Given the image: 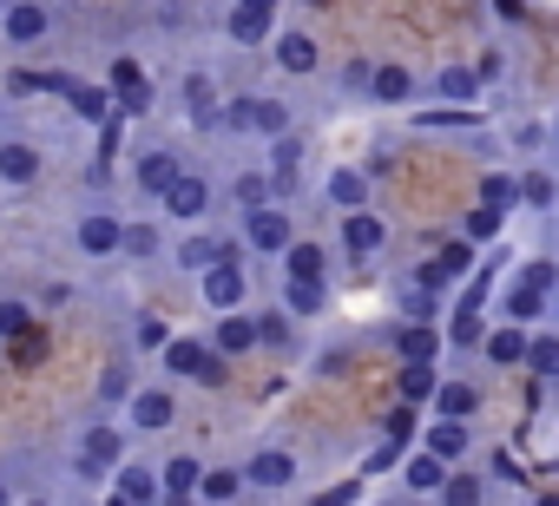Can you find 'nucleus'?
<instances>
[{"mask_svg": "<svg viewBox=\"0 0 559 506\" xmlns=\"http://www.w3.org/2000/svg\"><path fill=\"white\" fill-rule=\"evenodd\" d=\"M428 408H435V414H461V421H474V414H480V388H474V382H441Z\"/></svg>", "mask_w": 559, "mask_h": 506, "instance_id": "nucleus-33", "label": "nucleus"}, {"mask_svg": "<svg viewBox=\"0 0 559 506\" xmlns=\"http://www.w3.org/2000/svg\"><path fill=\"white\" fill-rule=\"evenodd\" d=\"M243 297H250V284H243V270H237V257H224V264L198 270V303H204L211 316H224V310H243Z\"/></svg>", "mask_w": 559, "mask_h": 506, "instance_id": "nucleus-4", "label": "nucleus"}, {"mask_svg": "<svg viewBox=\"0 0 559 506\" xmlns=\"http://www.w3.org/2000/svg\"><path fill=\"white\" fill-rule=\"evenodd\" d=\"M119 460H126V427L93 421V427L80 434V473H112Z\"/></svg>", "mask_w": 559, "mask_h": 506, "instance_id": "nucleus-6", "label": "nucleus"}, {"mask_svg": "<svg viewBox=\"0 0 559 506\" xmlns=\"http://www.w3.org/2000/svg\"><path fill=\"white\" fill-rule=\"evenodd\" d=\"M67 106H73V112H80L86 125H106V119L119 112V99H112V86H80V80L67 86Z\"/></svg>", "mask_w": 559, "mask_h": 506, "instance_id": "nucleus-30", "label": "nucleus"}, {"mask_svg": "<svg viewBox=\"0 0 559 506\" xmlns=\"http://www.w3.org/2000/svg\"><path fill=\"white\" fill-rule=\"evenodd\" d=\"M487 297H493V277H487V270L461 284V303H467V310H487Z\"/></svg>", "mask_w": 559, "mask_h": 506, "instance_id": "nucleus-52", "label": "nucleus"}, {"mask_svg": "<svg viewBox=\"0 0 559 506\" xmlns=\"http://www.w3.org/2000/svg\"><path fill=\"white\" fill-rule=\"evenodd\" d=\"M441 499H448V506H474V499H487V480H480V473H448Z\"/></svg>", "mask_w": 559, "mask_h": 506, "instance_id": "nucleus-46", "label": "nucleus"}, {"mask_svg": "<svg viewBox=\"0 0 559 506\" xmlns=\"http://www.w3.org/2000/svg\"><path fill=\"white\" fill-rule=\"evenodd\" d=\"M158 473H165V499H198V486H204V460L198 454H171Z\"/></svg>", "mask_w": 559, "mask_h": 506, "instance_id": "nucleus-28", "label": "nucleus"}, {"mask_svg": "<svg viewBox=\"0 0 559 506\" xmlns=\"http://www.w3.org/2000/svg\"><path fill=\"white\" fill-rule=\"evenodd\" d=\"M217 125H230V132H250V99H230V106H224V119H217Z\"/></svg>", "mask_w": 559, "mask_h": 506, "instance_id": "nucleus-54", "label": "nucleus"}, {"mask_svg": "<svg viewBox=\"0 0 559 506\" xmlns=\"http://www.w3.org/2000/svg\"><path fill=\"white\" fill-rule=\"evenodd\" d=\"M250 8H263V14H276V8H284V0H250Z\"/></svg>", "mask_w": 559, "mask_h": 506, "instance_id": "nucleus-59", "label": "nucleus"}, {"mask_svg": "<svg viewBox=\"0 0 559 506\" xmlns=\"http://www.w3.org/2000/svg\"><path fill=\"white\" fill-rule=\"evenodd\" d=\"M40 303H47V310H67V303H73V284H47V297H40Z\"/></svg>", "mask_w": 559, "mask_h": 506, "instance_id": "nucleus-57", "label": "nucleus"}, {"mask_svg": "<svg viewBox=\"0 0 559 506\" xmlns=\"http://www.w3.org/2000/svg\"><path fill=\"white\" fill-rule=\"evenodd\" d=\"M211 342H217L224 356H250V349L263 342V323H257V316H243V310H224V316H217V336H211Z\"/></svg>", "mask_w": 559, "mask_h": 506, "instance_id": "nucleus-19", "label": "nucleus"}, {"mask_svg": "<svg viewBox=\"0 0 559 506\" xmlns=\"http://www.w3.org/2000/svg\"><path fill=\"white\" fill-rule=\"evenodd\" d=\"M250 486V473L243 467H204V486H198V499H237Z\"/></svg>", "mask_w": 559, "mask_h": 506, "instance_id": "nucleus-38", "label": "nucleus"}, {"mask_svg": "<svg viewBox=\"0 0 559 506\" xmlns=\"http://www.w3.org/2000/svg\"><path fill=\"white\" fill-rule=\"evenodd\" d=\"M415 132H480V112L474 106H428V112H415Z\"/></svg>", "mask_w": 559, "mask_h": 506, "instance_id": "nucleus-31", "label": "nucleus"}, {"mask_svg": "<svg viewBox=\"0 0 559 506\" xmlns=\"http://www.w3.org/2000/svg\"><path fill=\"white\" fill-rule=\"evenodd\" d=\"M224 257H237V250H230L224 237H204V230H191V237L178 243V270H211V264H224Z\"/></svg>", "mask_w": 559, "mask_h": 506, "instance_id": "nucleus-29", "label": "nucleus"}, {"mask_svg": "<svg viewBox=\"0 0 559 506\" xmlns=\"http://www.w3.org/2000/svg\"><path fill=\"white\" fill-rule=\"evenodd\" d=\"M487 329H480V310H467V303H454V323H448V342L454 349H474Z\"/></svg>", "mask_w": 559, "mask_h": 506, "instance_id": "nucleus-45", "label": "nucleus"}, {"mask_svg": "<svg viewBox=\"0 0 559 506\" xmlns=\"http://www.w3.org/2000/svg\"><path fill=\"white\" fill-rule=\"evenodd\" d=\"M493 14H500V21H513V27H520V21H526V0H493Z\"/></svg>", "mask_w": 559, "mask_h": 506, "instance_id": "nucleus-58", "label": "nucleus"}, {"mask_svg": "<svg viewBox=\"0 0 559 506\" xmlns=\"http://www.w3.org/2000/svg\"><path fill=\"white\" fill-rule=\"evenodd\" d=\"M106 86H112V99H119V112H152V73L139 67V60H112L106 67Z\"/></svg>", "mask_w": 559, "mask_h": 506, "instance_id": "nucleus-8", "label": "nucleus"}, {"mask_svg": "<svg viewBox=\"0 0 559 506\" xmlns=\"http://www.w3.org/2000/svg\"><path fill=\"white\" fill-rule=\"evenodd\" d=\"M284 310L290 316H323L330 310V290H323V277H284Z\"/></svg>", "mask_w": 559, "mask_h": 506, "instance_id": "nucleus-26", "label": "nucleus"}, {"mask_svg": "<svg viewBox=\"0 0 559 506\" xmlns=\"http://www.w3.org/2000/svg\"><path fill=\"white\" fill-rule=\"evenodd\" d=\"M0 356H8L14 369H40L47 362V336L40 329H21V336H8V349H0Z\"/></svg>", "mask_w": 559, "mask_h": 506, "instance_id": "nucleus-39", "label": "nucleus"}, {"mask_svg": "<svg viewBox=\"0 0 559 506\" xmlns=\"http://www.w3.org/2000/svg\"><path fill=\"white\" fill-rule=\"evenodd\" d=\"M21 329H34V310H27V303H14V297H0V342L21 336Z\"/></svg>", "mask_w": 559, "mask_h": 506, "instance_id": "nucleus-50", "label": "nucleus"}, {"mask_svg": "<svg viewBox=\"0 0 559 506\" xmlns=\"http://www.w3.org/2000/svg\"><path fill=\"white\" fill-rule=\"evenodd\" d=\"M552 145H559V119H552Z\"/></svg>", "mask_w": 559, "mask_h": 506, "instance_id": "nucleus-61", "label": "nucleus"}, {"mask_svg": "<svg viewBox=\"0 0 559 506\" xmlns=\"http://www.w3.org/2000/svg\"><path fill=\"white\" fill-rule=\"evenodd\" d=\"M421 447H435V454L461 460V454L474 447V434H467V421H461V414H435V421L421 427Z\"/></svg>", "mask_w": 559, "mask_h": 506, "instance_id": "nucleus-23", "label": "nucleus"}, {"mask_svg": "<svg viewBox=\"0 0 559 506\" xmlns=\"http://www.w3.org/2000/svg\"><path fill=\"white\" fill-rule=\"evenodd\" d=\"M500 224H507V210L480 197V204H467V217H461V237H474V243H493V237H500Z\"/></svg>", "mask_w": 559, "mask_h": 506, "instance_id": "nucleus-36", "label": "nucleus"}, {"mask_svg": "<svg viewBox=\"0 0 559 506\" xmlns=\"http://www.w3.org/2000/svg\"><path fill=\"white\" fill-rule=\"evenodd\" d=\"M520 204H526V210H559V178L539 171V165L520 171Z\"/></svg>", "mask_w": 559, "mask_h": 506, "instance_id": "nucleus-34", "label": "nucleus"}, {"mask_svg": "<svg viewBox=\"0 0 559 506\" xmlns=\"http://www.w3.org/2000/svg\"><path fill=\"white\" fill-rule=\"evenodd\" d=\"M178 152H145L139 158V171H132V184H139V197H165L171 184H178Z\"/></svg>", "mask_w": 559, "mask_h": 506, "instance_id": "nucleus-18", "label": "nucleus"}, {"mask_svg": "<svg viewBox=\"0 0 559 506\" xmlns=\"http://www.w3.org/2000/svg\"><path fill=\"white\" fill-rule=\"evenodd\" d=\"M230 191H237V204H243V210H257V204H270V197H276V178H270V171H243Z\"/></svg>", "mask_w": 559, "mask_h": 506, "instance_id": "nucleus-43", "label": "nucleus"}, {"mask_svg": "<svg viewBox=\"0 0 559 506\" xmlns=\"http://www.w3.org/2000/svg\"><path fill=\"white\" fill-rule=\"evenodd\" d=\"M474 250H480L474 237H454V243H441V257H435V270H441L448 284H467V277H474Z\"/></svg>", "mask_w": 559, "mask_h": 506, "instance_id": "nucleus-35", "label": "nucleus"}, {"mask_svg": "<svg viewBox=\"0 0 559 506\" xmlns=\"http://www.w3.org/2000/svg\"><path fill=\"white\" fill-rule=\"evenodd\" d=\"M270 53H276V67H284L290 80H310V73L323 67V47H317V40H310L304 27H290V34H276V40H270Z\"/></svg>", "mask_w": 559, "mask_h": 506, "instance_id": "nucleus-13", "label": "nucleus"}, {"mask_svg": "<svg viewBox=\"0 0 559 506\" xmlns=\"http://www.w3.org/2000/svg\"><path fill=\"white\" fill-rule=\"evenodd\" d=\"M243 243H250V250H263V257H284V250L297 243V224H290V210H276V204H257V210H243Z\"/></svg>", "mask_w": 559, "mask_h": 506, "instance_id": "nucleus-2", "label": "nucleus"}, {"mask_svg": "<svg viewBox=\"0 0 559 506\" xmlns=\"http://www.w3.org/2000/svg\"><path fill=\"white\" fill-rule=\"evenodd\" d=\"M435 388H441L435 362H402V395L408 401H435Z\"/></svg>", "mask_w": 559, "mask_h": 506, "instance_id": "nucleus-42", "label": "nucleus"}, {"mask_svg": "<svg viewBox=\"0 0 559 506\" xmlns=\"http://www.w3.org/2000/svg\"><path fill=\"white\" fill-rule=\"evenodd\" d=\"M297 165H304V138H276V152H270V178H276V191H284L290 178H297Z\"/></svg>", "mask_w": 559, "mask_h": 506, "instance_id": "nucleus-41", "label": "nucleus"}, {"mask_svg": "<svg viewBox=\"0 0 559 506\" xmlns=\"http://www.w3.org/2000/svg\"><path fill=\"white\" fill-rule=\"evenodd\" d=\"M112 499H126V506L165 499V473H152L145 460H119V467H112Z\"/></svg>", "mask_w": 559, "mask_h": 506, "instance_id": "nucleus-14", "label": "nucleus"}, {"mask_svg": "<svg viewBox=\"0 0 559 506\" xmlns=\"http://www.w3.org/2000/svg\"><path fill=\"white\" fill-rule=\"evenodd\" d=\"M243 473H250V486H263V493H284V486H297V454H290V447H257V454L243 460Z\"/></svg>", "mask_w": 559, "mask_h": 506, "instance_id": "nucleus-11", "label": "nucleus"}, {"mask_svg": "<svg viewBox=\"0 0 559 506\" xmlns=\"http://www.w3.org/2000/svg\"><path fill=\"white\" fill-rule=\"evenodd\" d=\"M480 349H487V362L520 369V362H526V349H533V329H526V323H500V329H487V336H480Z\"/></svg>", "mask_w": 559, "mask_h": 506, "instance_id": "nucleus-17", "label": "nucleus"}, {"mask_svg": "<svg viewBox=\"0 0 559 506\" xmlns=\"http://www.w3.org/2000/svg\"><path fill=\"white\" fill-rule=\"evenodd\" d=\"M500 316H507V323H526V329H533L539 316H552V290H546V284H539L533 270H520V277L507 284V297H500Z\"/></svg>", "mask_w": 559, "mask_h": 506, "instance_id": "nucleus-5", "label": "nucleus"}, {"mask_svg": "<svg viewBox=\"0 0 559 506\" xmlns=\"http://www.w3.org/2000/svg\"><path fill=\"white\" fill-rule=\"evenodd\" d=\"M448 454H435V447H421V454H408V467H402V486L408 493H441L448 486Z\"/></svg>", "mask_w": 559, "mask_h": 506, "instance_id": "nucleus-20", "label": "nucleus"}, {"mask_svg": "<svg viewBox=\"0 0 559 506\" xmlns=\"http://www.w3.org/2000/svg\"><path fill=\"white\" fill-rule=\"evenodd\" d=\"M139 342H145V349H165L171 336H165V323H158V316H145V323H139Z\"/></svg>", "mask_w": 559, "mask_h": 506, "instance_id": "nucleus-55", "label": "nucleus"}, {"mask_svg": "<svg viewBox=\"0 0 559 506\" xmlns=\"http://www.w3.org/2000/svg\"><path fill=\"white\" fill-rule=\"evenodd\" d=\"M158 362H165V375H178V382H204V388L224 382V349H217V342H198V336H171V342L158 349Z\"/></svg>", "mask_w": 559, "mask_h": 506, "instance_id": "nucleus-1", "label": "nucleus"}, {"mask_svg": "<svg viewBox=\"0 0 559 506\" xmlns=\"http://www.w3.org/2000/svg\"><path fill=\"white\" fill-rule=\"evenodd\" d=\"M0 8H14V0H0Z\"/></svg>", "mask_w": 559, "mask_h": 506, "instance_id": "nucleus-64", "label": "nucleus"}, {"mask_svg": "<svg viewBox=\"0 0 559 506\" xmlns=\"http://www.w3.org/2000/svg\"><path fill=\"white\" fill-rule=\"evenodd\" d=\"M304 8H323V0H304Z\"/></svg>", "mask_w": 559, "mask_h": 506, "instance_id": "nucleus-62", "label": "nucleus"}, {"mask_svg": "<svg viewBox=\"0 0 559 506\" xmlns=\"http://www.w3.org/2000/svg\"><path fill=\"white\" fill-rule=\"evenodd\" d=\"M158 204H165V217H171V224H198V217L211 210V178H198V171H178V184H171Z\"/></svg>", "mask_w": 559, "mask_h": 506, "instance_id": "nucleus-12", "label": "nucleus"}, {"mask_svg": "<svg viewBox=\"0 0 559 506\" xmlns=\"http://www.w3.org/2000/svg\"><path fill=\"white\" fill-rule=\"evenodd\" d=\"M395 349H402V362H441V329L408 316V323L395 329Z\"/></svg>", "mask_w": 559, "mask_h": 506, "instance_id": "nucleus-27", "label": "nucleus"}, {"mask_svg": "<svg viewBox=\"0 0 559 506\" xmlns=\"http://www.w3.org/2000/svg\"><path fill=\"white\" fill-rule=\"evenodd\" d=\"M0 40H8V47L53 40V8H47V0H14V8H0Z\"/></svg>", "mask_w": 559, "mask_h": 506, "instance_id": "nucleus-3", "label": "nucleus"}, {"mask_svg": "<svg viewBox=\"0 0 559 506\" xmlns=\"http://www.w3.org/2000/svg\"><path fill=\"white\" fill-rule=\"evenodd\" d=\"M250 132L284 138V132H290V106H284V99H250Z\"/></svg>", "mask_w": 559, "mask_h": 506, "instance_id": "nucleus-37", "label": "nucleus"}, {"mask_svg": "<svg viewBox=\"0 0 559 506\" xmlns=\"http://www.w3.org/2000/svg\"><path fill=\"white\" fill-rule=\"evenodd\" d=\"M185 112H191V125H217L224 119L217 112V86L204 73H185Z\"/></svg>", "mask_w": 559, "mask_h": 506, "instance_id": "nucleus-32", "label": "nucleus"}, {"mask_svg": "<svg viewBox=\"0 0 559 506\" xmlns=\"http://www.w3.org/2000/svg\"><path fill=\"white\" fill-rule=\"evenodd\" d=\"M415 408H421V401H408V395H402V408H389V414H382V434L415 441V427H421V414H415Z\"/></svg>", "mask_w": 559, "mask_h": 506, "instance_id": "nucleus-49", "label": "nucleus"}, {"mask_svg": "<svg viewBox=\"0 0 559 506\" xmlns=\"http://www.w3.org/2000/svg\"><path fill=\"white\" fill-rule=\"evenodd\" d=\"M330 257H323V243H290L284 250V277H323Z\"/></svg>", "mask_w": 559, "mask_h": 506, "instance_id": "nucleus-40", "label": "nucleus"}, {"mask_svg": "<svg viewBox=\"0 0 559 506\" xmlns=\"http://www.w3.org/2000/svg\"><path fill=\"white\" fill-rule=\"evenodd\" d=\"M73 243L86 250V257H119V250H126V224H119L112 210H86V217L73 224Z\"/></svg>", "mask_w": 559, "mask_h": 506, "instance_id": "nucleus-10", "label": "nucleus"}, {"mask_svg": "<svg viewBox=\"0 0 559 506\" xmlns=\"http://www.w3.org/2000/svg\"><path fill=\"white\" fill-rule=\"evenodd\" d=\"M158 250H165V237H158V224H126V257H158Z\"/></svg>", "mask_w": 559, "mask_h": 506, "instance_id": "nucleus-47", "label": "nucleus"}, {"mask_svg": "<svg viewBox=\"0 0 559 506\" xmlns=\"http://www.w3.org/2000/svg\"><path fill=\"white\" fill-rule=\"evenodd\" d=\"M171 421H178V395L171 388H139L126 401V427H139V434H165Z\"/></svg>", "mask_w": 559, "mask_h": 506, "instance_id": "nucleus-9", "label": "nucleus"}, {"mask_svg": "<svg viewBox=\"0 0 559 506\" xmlns=\"http://www.w3.org/2000/svg\"><path fill=\"white\" fill-rule=\"evenodd\" d=\"M402 316L435 323V316H441V284H435V277H421V270H408V277H402Z\"/></svg>", "mask_w": 559, "mask_h": 506, "instance_id": "nucleus-22", "label": "nucleus"}, {"mask_svg": "<svg viewBox=\"0 0 559 506\" xmlns=\"http://www.w3.org/2000/svg\"><path fill=\"white\" fill-rule=\"evenodd\" d=\"M99 395H106V401H132V395H126V369H106V382H99Z\"/></svg>", "mask_w": 559, "mask_h": 506, "instance_id": "nucleus-56", "label": "nucleus"}, {"mask_svg": "<svg viewBox=\"0 0 559 506\" xmlns=\"http://www.w3.org/2000/svg\"><path fill=\"white\" fill-rule=\"evenodd\" d=\"M323 197H330L336 210H362L376 191H369V171H356V165H336V171H330V184H323Z\"/></svg>", "mask_w": 559, "mask_h": 506, "instance_id": "nucleus-21", "label": "nucleus"}, {"mask_svg": "<svg viewBox=\"0 0 559 506\" xmlns=\"http://www.w3.org/2000/svg\"><path fill=\"white\" fill-rule=\"evenodd\" d=\"M343 250H349L356 264L382 257V250H389V224H382L369 204H362V210H343Z\"/></svg>", "mask_w": 559, "mask_h": 506, "instance_id": "nucleus-7", "label": "nucleus"}, {"mask_svg": "<svg viewBox=\"0 0 559 506\" xmlns=\"http://www.w3.org/2000/svg\"><path fill=\"white\" fill-rule=\"evenodd\" d=\"M415 93H421V80H415L408 67H395V60H382L376 80H369V99H376V106H415Z\"/></svg>", "mask_w": 559, "mask_h": 506, "instance_id": "nucleus-16", "label": "nucleus"}, {"mask_svg": "<svg viewBox=\"0 0 559 506\" xmlns=\"http://www.w3.org/2000/svg\"><path fill=\"white\" fill-rule=\"evenodd\" d=\"M435 93H441L448 106H480L487 80H480L474 67H441V73H435Z\"/></svg>", "mask_w": 559, "mask_h": 506, "instance_id": "nucleus-25", "label": "nucleus"}, {"mask_svg": "<svg viewBox=\"0 0 559 506\" xmlns=\"http://www.w3.org/2000/svg\"><path fill=\"white\" fill-rule=\"evenodd\" d=\"M552 323H559V290H552Z\"/></svg>", "mask_w": 559, "mask_h": 506, "instance_id": "nucleus-60", "label": "nucleus"}, {"mask_svg": "<svg viewBox=\"0 0 559 506\" xmlns=\"http://www.w3.org/2000/svg\"><path fill=\"white\" fill-rule=\"evenodd\" d=\"M395 460H402V441H395V434H382V447H376V454H369L362 467H369V473H389Z\"/></svg>", "mask_w": 559, "mask_h": 506, "instance_id": "nucleus-53", "label": "nucleus"}, {"mask_svg": "<svg viewBox=\"0 0 559 506\" xmlns=\"http://www.w3.org/2000/svg\"><path fill=\"white\" fill-rule=\"evenodd\" d=\"M270 21H276V14H263V8H250V0H237L230 21H224V34H230L237 47H263V40H276V34H270Z\"/></svg>", "mask_w": 559, "mask_h": 506, "instance_id": "nucleus-24", "label": "nucleus"}, {"mask_svg": "<svg viewBox=\"0 0 559 506\" xmlns=\"http://www.w3.org/2000/svg\"><path fill=\"white\" fill-rule=\"evenodd\" d=\"M34 178H40V145L34 138H0V184L27 191Z\"/></svg>", "mask_w": 559, "mask_h": 506, "instance_id": "nucleus-15", "label": "nucleus"}, {"mask_svg": "<svg viewBox=\"0 0 559 506\" xmlns=\"http://www.w3.org/2000/svg\"><path fill=\"white\" fill-rule=\"evenodd\" d=\"M480 197H487V204H500V210H513V204H520V178L487 171V178H480Z\"/></svg>", "mask_w": 559, "mask_h": 506, "instance_id": "nucleus-48", "label": "nucleus"}, {"mask_svg": "<svg viewBox=\"0 0 559 506\" xmlns=\"http://www.w3.org/2000/svg\"><path fill=\"white\" fill-rule=\"evenodd\" d=\"M513 145H520V152H539V145H552V119H546V125H539V119H526V125L513 132Z\"/></svg>", "mask_w": 559, "mask_h": 506, "instance_id": "nucleus-51", "label": "nucleus"}, {"mask_svg": "<svg viewBox=\"0 0 559 506\" xmlns=\"http://www.w3.org/2000/svg\"><path fill=\"white\" fill-rule=\"evenodd\" d=\"M0 499H8V480H0Z\"/></svg>", "mask_w": 559, "mask_h": 506, "instance_id": "nucleus-63", "label": "nucleus"}, {"mask_svg": "<svg viewBox=\"0 0 559 506\" xmlns=\"http://www.w3.org/2000/svg\"><path fill=\"white\" fill-rule=\"evenodd\" d=\"M526 369H533V375H559V329H546V336L533 329V349H526Z\"/></svg>", "mask_w": 559, "mask_h": 506, "instance_id": "nucleus-44", "label": "nucleus"}]
</instances>
